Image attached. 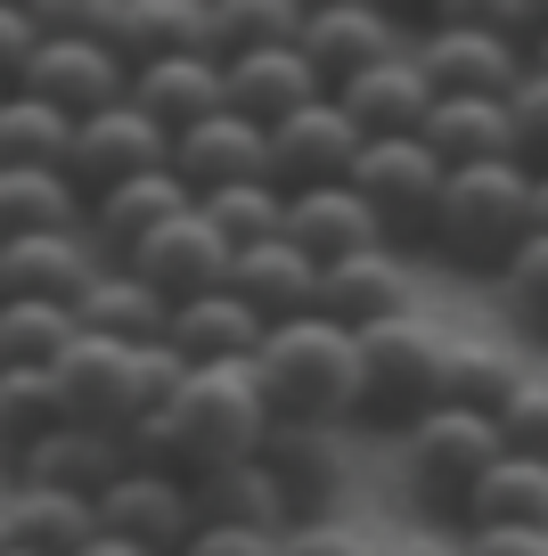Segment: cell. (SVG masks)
<instances>
[{"mask_svg": "<svg viewBox=\"0 0 548 556\" xmlns=\"http://www.w3.org/2000/svg\"><path fill=\"white\" fill-rule=\"evenodd\" d=\"M164 442L180 475H205L222 458H246L271 426V401L254 384V361H189V377L172 384L164 409Z\"/></svg>", "mask_w": 548, "mask_h": 556, "instance_id": "1", "label": "cell"}, {"mask_svg": "<svg viewBox=\"0 0 548 556\" xmlns=\"http://www.w3.org/2000/svg\"><path fill=\"white\" fill-rule=\"evenodd\" d=\"M254 384L271 401V417H311V426L352 417V328H336L320 312L271 319L254 344Z\"/></svg>", "mask_w": 548, "mask_h": 556, "instance_id": "2", "label": "cell"}, {"mask_svg": "<svg viewBox=\"0 0 548 556\" xmlns=\"http://www.w3.org/2000/svg\"><path fill=\"white\" fill-rule=\"evenodd\" d=\"M532 229V173L515 156L491 164H450L434 189V222L426 238L443 245L459 270H499L515 254V238Z\"/></svg>", "mask_w": 548, "mask_h": 556, "instance_id": "3", "label": "cell"}, {"mask_svg": "<svg viewBox=\"0 0 548 556\" xmlns=\"http://www.w3.org/2000/svg\"><path fill=\"white\" fill-rule=\"evenodd\" d=\"M434 368H443V336L418 328L410 312L352 328V417L377 434H401L418 409H434Z\"/></svg>", "mask_w": 548, "mask_h": 556, "instance_id": "4", "label": "cell"}, {"mask_svg": "<svg viewBox=\"0 0 548 556\" xmlns=\"http://www.w3.org/2000/svg\"><path fill=\"white\" fill-rule=\"evenodd\" d=\"M499 458V426L491 409H459V401H434L401 426V467H410V491L426 507H450L459 516L466 483Z\"/></svg>", "mask_w": 548, "mask_h": 556, "instance_id": "5", "label": "cell"}, {"mask_svg": "<svg viewBox=\"0 0 548 556\" xmlns=\"http://www.w3.org/2000/svg\"><path fill=\"white\" fill-rule=\"evenodd\" d=\"M352 197L369 213H377V238H426L434 222V189H443V164H434V148L418 131H385V139H360L352 156Z\"/></svg>", "mask_w": 548, "mask_h": 556, "instance_id": "6", "label": "cell"}, {"mask_svg": "<svg viewBox=\"0 0 548 556\" xmlns=\"http://www.w3.org/2000/svg\"><path fill=\"white\" fill-rule=\"evenodd\" d=\"M123 83H132V58H123L115 41L34 34V50H25V66H17L9 90H34V99H50L58 115H90V106H115Z\"/></svg>", "mask_w": 548, "mask_h": 556, "instance_id": "7", "label": "cell"}, {"mask_svg": "<svg viewBox=\"0 0 548 556\" xmlns=\"http://www.w3.org/2000/svg\"><path fill=\"white\" fill-rule=\"evenodd\" d=\"M90 507H99V532L132 540L148 556H180V540L197 532L189 475H164V467H123L115 483L90 491Z\"/></svg>", "mask_w": 548, "mask_h": 556, "instance_id": "8", "label": "cell"}, {"mask_svg": "<svg viewBox=\"0 0 548 556\" xmlns=\"http://www.w3.org/2000/svg\"><path fill=\"white\" fill-rule=\"evenodd\" d=\"M352 156H360V131L344 123V106L327 99V90L262 131V180H271V189H320V180H344Z\"/></svg>", "mask_w": 548, "mask_h": 556, "instance_id": "9", "label": "cell"}, {"mask_svg": "<svg viewBox=\"0 0 548 556\" xmlns=\"http://www.w3.org/2000/svg\"><path fill=\"white\" fill-rule=\"evenodd\" d=\"M164 156H172V139L155 131L132 99H115V106H90V115L66 123V156H58V164H66V180L83 197H99L107 180L148 173V164H164Z\"/></svg>", "mask_w": 548, "mask_h": 556, "instance_id": "10", "label": "cell"}, {"mask_svg": "<svg viewBox=\"0 0 548 556\" xmlns=\"http://www.w3.org/2000/svg\"><path fill=\"white\" fill-rule=\"evenodd\" d=\"M123 254H132V270L148 278L164 303L205 295V287H222V278H229V245H222V229H213L197 205H180V213H164L155 229H139Z\"/></svg>", "mask_w": 548, "mask_h": 556, "instance_id": "11", "label": "cell"}, {"mask_svg": "<svg viewBox=\"0 0 548 556\" xmlns=\"http://www.w3.org/2000/svg\"><path fill=\"white\" fill-rule=\"evenodd\" d=\"M17 483H50V491H99V483H115L123 467H132V451H123V434L115 426H90V417H58L50 434H34L17 458Z\"/></svg>", "mask_w": 548, "mask_h": 556, "instance_id": "12", "label": "cell"}, {"mask_svg": "<svg viewBox=\"0 0 548 556\" xmlns=\"http://www.w3.org/2000/svg\"><path fill=\"white\" fill-rule=\"evenodd\" d=\"M410 58L434 90H466V99H508L515 74H524V41L483 34V25H426V41Z\"/></svg>", "mask_w": 548, "mask_h": 556, "instance_id": "13", "label": "cell"}, {"mask_svg": "<svg viewBox=\"0 0 548 556\" xmlns=\"http://www.w3.org/2000/svg\"><path fill=\"white\" fill-rule=\"evenodd\" d=\"M262 475L278 483V500H287V516H320L327 500H336L344 483V458H336V426H311V417H271L254 442Z\"/></svg>", "mask_w": 548, "mask_h": 556, "instance_id": "14", "label": "cell"}, {"mask_svg": "<svg viewBox=\"0 0 548 556\" xmlns=\"http://www.w3.org/2000/svg\"><path fill=\"white\" fill-rule=\"evenodd\" d=\"M311 312L336 319V328H377V319H401V312H410V278H401L394 245H360V254L320 262Z\"/></svg>", "mask_w": 548, "mask_h": 556, "instance_id": "15", "label": "cell"}, {"mask_svg": "<svg viewBox=\"0 0 548 556\" xmlns=\"http://www.w3.org/2000/svg\"><path fill=\"white\" fill-rule=\"evenodd\" d=\"M58 393H66V417H90V426H132V344H115V336H90L74 328L66 352L50 361Z\"/></svg>", "mask_w": 548, "mask_h": 556, "instance_id": "16", "label": "cell"}, {"mask_svg": "<svg viewBox=\"0 0 548 556\" xmlns=\"http://www.w3.org/2000/svg\"><path fill=\"white\" fill-rule=\"evenodd\" d=\"M213 66H222V106L246 115V123H262V131H271L278 115H295L303 99H320V74L303 66L295 41H262V50L213 58Z\"/></svg>", "mask_w": 548, "mask_h": 556, "instance_id": "17", "label": "cell"}, {"mask_svg": "<svg viewBox=\"0 0 548 556\" xmlns=\"http://www.w3.org/2000/svg\"><path fill=\"white\" fill-rule=\"evenodd\" d=\"M295 50H303V66L320 74V90H336L344 74L377 66V58L401 50L394 17H385L377 0H360V9H303V25H295Z\"/></svg>", "mask_w": 548, "mask_h": 556, "instance_id": "18", "label": "cell"}, {"mask_svg": "<svg viewBox=\"0 0 548 556\" xmlns=\"http://www.w3.org/2000/svg\"><path fill=\"white\" fill-rule=\"evenodd\" d=\"M90 278H99V254H90L83 229H17V238H0V295L74 303Z\"/></svg>", "mask_w": 548, "mask_h": 556, "instance_id": "19", "label": "cell"}, {"mask_svg": "<svg viewBox=\"0 0 548 556\" xmlns=\"http://www.w3.org/2000/svg\"><path fill=\"white\" fill-rule=\"evenodd\" d=\"M327 99L344 106V123H352L360 139H385V131H418V115L434 106V83L418 74L410 50H394V58H377V66L344 74Z\"/></svg>", "mask_w": 548, "mask_h": 556, "instance_id": "20", "label": "cell"}, {"mask_svg": "<svg viewBox=\"0 0 548 556\" xmlns=\"http://www.w3.org/2000/svg\"><path fill=\"white\" fill-rule=\"evenodd\" d=\"M278 238L311 262H336V254H360V245H385L377 238V213L352 197V180H320V189H287L278 205Z\"/></svg>", "mask_w": 548, "mask_h": 556, "instance_id": "21", "label": "cell"}, {"mask_svg": "<svg viewBox=\"0 0 548 556\" xmlns=\"http://www.w3.org/2000/svg\"><path fill=\"white\" fill-rule=\"evenodd\" d=\"M229 295L246 303V312L271 328V319H295V312H311V287H320V262L311 254H295L287 238H254V245H229V278H222Z\"/></svg>", "mask_w": 548, "mask_h": 556, "instance_id": "22", "label": "cell"}, {"mask_svg": "<svg viewBox=\"0 0 548 556\" xmlns=\"http://www.w3.org/2000/svg\"><path fill=\"white\" fill-rule=\"evenodd\" d=\"M123 99L139 106V115L155 123V131H189L197 115H213L222 106V66H213L205 50H180V58H139L132 83H123Z\"/></svg>", "mask_w": 548, "mask_h": 556, "instance_id": "23", "label": "cell"}, {"mask_svg": "<svg viewBox=\"0 0 548 556\" xmlns=\"http://www.w3.org/2000/svg\"><path fill=\"white\" fill-rule=\"evenodd\" d=\"M164 164L189 180V197L222 189V180H262V123L213 106V115H197L189 131H172V156Z\"/></svg>", "mask_w": 548, "mask_h": 556, "instance_id": "24", "label": "cell"}, {"mask_svg": "<svg viewBox=\"0 0 548 556\" xmlns=\"http://www.w3.org/2000/svg\"><path fill=\"white\" fill-rule=\"evenodd\" d=\"M180 205H197L189 180L172 173V164H148V173H123V180H107L99 197H83V229L107 245V254H123L139 229H155L164 213H180Z\"/></svg>", "mask_w": 548, "mask_h": 556, "instance_id": "25", "label": "cell"}, {"mask_svg": "<svg viewBox=\"0 0 548 556\" xmlns=\"http://www.w3.org/2000/svg\"><path fill=\"white\" fill-rule=\"evenodd\" d=\"M418 139L434 148V164H491L515 156V131H508V99H466V90H434V106L418 115Z\"/></svg>", "mask_w": 548, "mask_h": 556, "instance_id": "26", "label": "cell"}, {"mask_svg": "<svg viewBox=\"0 0 548 556\" xmlns=\"http://www.w3.org/2000/svg\"><path fill=\"white\" fill-rule=\"evenodd\" d=\"M164 344L180 352V361H254L262 319L246 312L229 287H205V295H180V303H172Z\"/></svg>", "mask_w": 548, "mask_h": 556, "instance_id": "27", "label": "cell"}, {"mask_svg": "<svg viewBox=\"0 0 548 556\" xmlns=\"http://www.w3.org/2000/svg\"><path fill=\"white\" fill-rule=\"evenodd\" d=\"M189 507H197V523H254V532H287V523H295L254 451L222 458V467H205V475H189Z\"/></svg>", "mask_w": 548, "mask_h": 556, "instance_id": "28", "label": "cell"}, {"mask_svg": "<svg viewBox=\"0 0 548 556\" xmlns=\"http://www.w3.org/2000/svg\"><path fill=\"white\" fill-rule=\"evenodd\" d=\"M164 319H172V303L155 295L139 270H99L83 295H74V328L115 336V344H155V336H164Z\"/></svg>", "mask_w": 548, "mask_h": 556, "instance_id": "29", "label": "cell"}, {"mask_svg": "<svg viewBox=\"0 0 548 556\" xmlns=\"http://www.w3.org/2000/svg\"><path fill=\"white\" fill-rule=\"evenodd\" d=\"M0 532L34 556H74L90 532H99V507L83 491H50V483H17V500L0 507Z\"/></svg>", "mask_w": 548, "mask_h": 556, "instance_id": "30", "label": "cell"}, {"mask_svg": "<svg viewBox=\"0 0 548 556\" xmlns=\"http://www.w3.org/2000/svg\"><path fill=\"white\" fill-rule=\"evenodd\" d=\"M459 516L475 523H524V532H548V467L540 458H508L499 451L491 467L466 483V500H459Z\"/></svg>", "mask_w": 548, "mask_h": 556, "instance_id": "31", "label": "cell"}, {"mask_svg": "<svg viewBox=\"0 0 548 556\" xmlns=\"http://www.w3.org/2000/svg\"><path fill=\"white\" fill-rule=\"evenodd\" d=\"M17 229H83V189L66 164H0V238Z\"/></svg>", "mask_w": 548, "mask_h": 556, "instance_id": "32", "label": "cell"}, {"mask_svg": "<svg viewBox=\"0 0 548 556\" xmlns=\"http://www.w3.org/2000/svg\"><path fill=\"white\" fill-rule=\"evenodd\" d=\"M115 41L123 58H180V50H205V0H123L115 17Z\"/></svg>", "mask_w": 548, "mask_h": 556, "instance_id": "33", "label": "cell"}, {"mask_svg": "<svg viewBox=\"0 0 548 556\" xmlns=\"http://www.w3.org/2000/svg\"><path fill=\"white\" fill-rule=\"evenodd\" d=\"M58 417H66V393H58L50 368H17V361H0V458H17L34 434H50Z\"/></svg>", "mask_w": 548, "mask_h": 556, "instance_id": "34", "label": "cell"}, {"mask_svg": "<svg viewBox=\"0 0 548 556\" xmlns=\"http://www.w3.org/2000/svg\"><path fill=\"white\" fill-rule=\"evenodd\" d=\"M74 336V303H50V295H0V361L17 368H50Z\"/></svg>", "mask_w": 548, "mask_h": 556, "instance_id": "35", "label": "cell"}, {"mask_svg": "<svg viewBox=\"0 0 548 556\" xmlns=\"http://www.w3.org/2000/svg\"><path fill=\"white\" fill-rule=\"evenodd\" d=\"M303 9L295 0H205V58H238L262 41H295Z\"/></svg>", "mask_w": 548, "mask_h": 556, "instance_id": "36", "label": "cell"}, {"mask_svg": "<svg viewBox=\"0 0 548 556\" xmlns=\"http://www.w3.org/2000/svg\"><path fill=\"white\" fill-rule=\"evenodd\" d=\"M66 123L34 90H0V164H58L66 156Z\"/></svg>", "mask_w": 548, "mask_h": 556, "instance_id": "37", "label": "cell"}, {"mask_svg": "<svg viewBox=\"0 0 548 556\" xmlns=\"http://www.w3.org/2000/svg\"><path fill=\"white\" fill-rule=\"evenodd\" d=\"M515 384V361L491 344H443V368H434V401H459V409H499Z\"/></svg>", "mask_w": 548, "mask_h": 556, "instance_id": "38", "label": "cell"}, {"mask_svg": "<svg viewBox=\"0 0 548 556\" xmlns=\"http://www.w3.org/2000/svg\"><path fill=\"white\" fill-rule=\"evenodd\" d=\"M278 205H287V189H271V180H222V189L197 197V213L222 229V245L271 238V229H278Z\"/></svg>", "mask_w": 548, "mask_h": 556, "instance_id": "39", "label": "cell"}, {"mask_svg": "<svg viewBox=\"0 0 548 556\" xmlns=\"http://www.w3.org/2000/svg\"><path fill=\"white\" fill-rule=\"evenodd\" d=\"M491 426H499V451L508 458H540L548 467V377H515L508 401L491 409Z\"/></svg>", "mask_w": 548, "mask_h": 556, "instance_id": "40", "label": "cell"}, {"mask_svg": "<svg viewBox=\"0 0 548 556\" xmlns=\"http://www.w3.org/2000/svg\"><path fill=\"white\" fill-rule=\"evenodd\" d=\"M499 278H508V312L524 319L532 336H548V229H524L515 254L499 262Z\"/></svg>", "mask_w": 548, "mask_h": 556, "instance_id": "41", "label": "cell"}, {"mask_svg": "<svg viewBox=\"0 0 548 556\" xmlns=\"http://www.w3.org/2000/svg\"><path fill=\"white\" fill-rule=\"evenodd\" d=\"M508 131H515V164H524V173H540V164H548V74H540V66L515 74V90H508Z\"/></svg>", "mask_w": 548, "mask_h": 556, "instance_id": "42", "label": "cell"}, {"mask_svg": "<svg viewBox=\"0 0 548 556\" xmlns=\"http://www.w3.org/2000/svg\"><path fill=\"white\" fill-rule=\"evenodd\" d=\"M426 25H483V34L532 41L540 9H532V0H426Z\"/></svg>", "mask_w": 548, "mask_h": 556, "instance_id": "43", "label": "cell"}, {"mask_svg": "<svg viewBox=\"0 0 548 556\" xmlns=\"http://www.w3.org/2000/svg\"><path fill=\"white\" fill-rule=\"evenodd\" d=\"M25 17H34V34H90L107 41L123 17V0H25Z\"/></svg>", "mask_w": 548, "mask_h": 556, "instance_id": "44", "label": "cell"}, {"mask_svg": "<svg viewBox=\"0 0 548 556\" xmlns=\"http://www.w3.org/2000/svg\"><path fill=\"white\" fill-rule=\"evenodd\" d=\"M180 556H278V532H254V523H197L180 540Z\"/></svg>", "mask_w": 548, "mask_h": 556, "instance_id": "45", "label": "cell"}, {"mask_svg": "<svg viewBox=\"0 0 548 556\" xmlns=\"http://www.w3.org/2000/svg\"><path fill=\"white\" fill-rule=\"evenodd\" d=\"M278 556H369L352 532H336V523H311V516H295L287 532H278Z\"/></svg>", "mask_w": 548, "mask_h": 556, "instance_id": "46", "label": "cell"}, {"mask_svg": "<svg viewBox=\"0 0 548 556\" xmlns=\"http://www.w3.org/2000/svg\"><path fill=\"white\" fill-rule=\"evenodd\" d=\"M459 556H548V532H524V523H483V532H466Z\"/></svg>", "mask_w": 548, "mask_h": 556, "instance_id": "47", "label": "cell"}, {"mask_svg": "<svg viewBox=\"0 0 548 556\" xmlns=\"http://www.w3.org/2000/svg\"><path fill=\"white\" fill-rule=\"evenodd\" d=\"M25 50H34V17H25V9H9V0H0V90L17 83Z\"/></svg>", "mask_w": 548, "mask_h": 556, "instance_id": "48", "label": "cell"}, {"mask_svg": "<svg viewBox=\"0 0 548 556\" xmlns=\"http://www.w3.org/2000/svg\"><path fill=\"white\" fill-rule=\"evenodd\" d=\"M74 556H148V548H132V540H115V532H90Z\"/></svg>", "mask_w": 548, "mask_h": 556, "instance_id": "49", "label": "cell"}, {"mask_svg": "<svg viewBox=\"0 0 548 556\" xmlns=\"http://www.w3.org/2000/svg\"><path fill=\"white\" fill-rule=\"evenodd\" d=\"M532 229H548V164L532 173Z\"/></svg>", "mask_w": 548, "mask_h": 556, "instance_id": "50", "label": "cell"}, {"mask_svg": "<svg viewBox=\"0 0 548 556\" xmlns=\"http://www.w3.org/2000/svg\"><path fill=\"white\" fill-rule=\"evenodd\" d=\"M524 66H540V74H548V17L532 25V41H524Z\"/></svg>", "mask_w": 548, "mask_h": 556, "instance_id": "51", "label": "cell"}, {"mask_svg": "<svg viewBox=\"0 0 548 556\" xmlns=\"http://www.w3.org/2000/svg\"><path fill=\"white\" fill-rule=\"evenodd\" d=\"M394 556H450V548H434V540H410V548H394Z\"/></svg>", "mask_w": 548, "mask_h": 556, "instance_id": "52", "label": "cell"}, {"mask_svg": "<svg viewBox=\"0 0 548 556\" xmlns=\"http://www.w3.org/2000/svg\"><path fill=\"white\" fill-rule=\"evenodd\" d=\"M295 9H360V0H295ZM377 9H385V0H377Z\"/></svg>", "mask_w": 548, "mask_h": 556, "instance_id": "53", "label": "cell"}, {"mask_svg": "<svg viewBox=\"0 0 548 556\" xmlns=\"http://www.w3.org/2000/svg\"><path fill=\"white\" fill-rule=\"evenodd\" d=\"M394 9H418V17H426V0H394Z\"/></svg>", "mask_w": 548, "mask_h": 556, "instance_id": "54", "label": "cell"}, {"mask_svg": "<svg viewBox=\"0 0 548 556\" xmlns=\"http://www.w3.org/2000/svg\"><path fill=\"white\" fill-rule=\"evenodd\" d=\"M0 556H34V548H17V540H9V548H0Z\"/></svg>", "mask_w": 548, "mask_h": 556, "instance_id": "55", "label": "cell"}, {"mask_svg": "<svg viewBox=\"0 0 548 556\" xmlns=\"http://www.w3.org/2000/svg\"><path fill=\"white\" fill-rule=\"evenodd\" d=\"M532 9H540V17H548V0H532Z\"/></svg>", "mask_w": 548, "mask_h": 556, "instance_id": "56", "label": "cell"}, {"mask_svg": "<svg viewBox=\"0 0 548 556\" xmlns=\"http://www.w3.org/2000/svg\"><path fill=\"white\" fill-rule=\"evenodd\" d=\"M9 9H25V0H9Z\"/></svg>", "mask_w": 548, "mask_h": 556, "instance_id": "57", "label": "cell"}, {"mask_svg": "<svg viewBox=\"0 0 548 556\" xmlns=\"http://www.w3.org/2000/svg\"><path fill=\"white\" fill-rule=\"evenodd\" d=\"M0 548H9V532H0Z\"/></svg>", "mask_w": 548, "mask_h": 556, "instance_id": "58", "label": "cell"}]
</instances>
